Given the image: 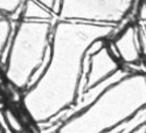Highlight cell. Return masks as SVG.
<instances>
[{
	"label": "cell",
	"mask_w": 146,
	"mask_h": 133,
	"mask_svg": "<svg viewBox=\"0 0 146 133\" xmlns=\"http://www.w3.org/2000/svg\"><path fill=\"white\" fill-rule=\"evenodd\" d=\"M117 27L57 19L52 38V55L43 75L22 96V105L39 128L62 123L77 102L86 52L97 39H111Z\"/></svg>",
	"instance_id": "obj_1"
},
{
	"label": "cell",
	"mask_w": 146,
	"mask_h": 133,
	"mask_svg": "<svg viewBox=\"0 0 146 133\" xmlns=\"http://www.w3.org/2000/svg\"><path fill=\"white\" fill-rule=\"evenodd\" d=\"M146 105V72L129 71L92 103L71 114L58 133H109Z\"/></svg>",
	"instance_id": "obj_2"
},
{
	"label": "cell",
	"mask_w": 146,
	"mask_h": 133,
	"mask_svg": "<svg viewBox=\"0 0 146 133\" xmlns=\"http://www.w3.org/2000/svg\"><path fill=\"white\" fill-rule=\"evenodd\" d=\"M54 23L50 21L20 20L14 29L5 74L19 90H27L38 82L50 61Z\"/></svg>",
	"instance_id": "obj_3"
},
{
	"label": "cell",
	"mask_w": 146,
	"mask_h": 133,
	"mask_svg": "<svg viewBox=\"0 0 146 133\" xmlns=\"http://www.w3.org/2000/svg\"><path fill=\"white\" fill-rule=\"evenodd\" d=\"M136 0H62L57 19L119 27Z\"/></svg>",
	"instance_id": "obj_4"
},
{
	"label": "cell",
	"mask_w": 146,
	"mask_h": 133,
	"mask_svg": "<svg viewBox=\"0 0 146 133\" xmlns=\"http://www.w3.org/2000/svg\"><path fill=\"white\" fill-rule=\"evenodd\" d=\"M121 68H123V63L119 62L118 60H116L109 53L106 48V43H105V46L102 47L98 52L90 55L89 70L87 74V82H86L84 91L96 85L97 83L111 77Z\"/></svg>",
	"instance_id": "obj_5"
},
{
	"label": "cell",
	"mask_w": 146,
	"mask_h": 133,
	"mask_svg": "<svg viewBox=\"0 0 146 133\" xmlns=\"http://www.w3.org/2000/svg\"><path fill=\"white\" fill-rule=\"evenodd\" d=\"M111 39L119 52L120 61L123 66L135 64L141 61L143 52L139 40V26L126 25L119 33H116Z\"/></svg>",
	"instance_id": "obj_6"
},
{
	"label": "cell",
	"mask_w": 146,
	"mask_h": 133,
	"mask_svg": "<svg viewBox=\"0 0 146 133\" xmlns=\"http://www.w3.org/2000/svg\"><path fill=\"white\" fill-rule=\"evenodd\" d=\"M22 19L33 20V21L55 22L57 20V15L53 11L46 8L39 1H36V0H25L23 9H22Z\"/></svg>",
	"instance_id": "obj_7"
},
{
	"label": "cell",
	"mask_w": 146,
	"mask_h": 133,
	"mask_svg": "<svg viewBox=\"0 0 146 133\" xmlns=\"http://www.w3.org/2000/svg\"><path fill=\"white\" fill-rule=\"evenodd\" d=\"M17 23L18 22L12 21L8 17L0 14V62L1 64H5L7 60Z\"/></svg>",
	"instance_id": "obj_8"
},
{
	"label": "cell",
	"mask_w": 146,
	"mask_h": 133,
	"mask_svg": "<svg viewBox=\"0 0 146 133\" xmlns=\"http://www.w3.org/2000/svg\"><path fill=\"white\" fill-rule=\"evenodd\" d=\"M146 124V105L141 107L140 110H138L132 117H130L127 120H125L124 123H121L118 125L116 128L111 131V133H127V132H135L140 125Z\"/></svg>",
	"instance_id": "obj_9"
},
{
	"label": "cell",
	"mask_w": 146,
	"mask_h": 133,
	"mask_svg": "<svg viewBox=\"0 0 146 133\" xmlns=\"http://www.w3.org/2000/svg\"><path fill=\"white\" fill-rule=\"evenodd\" d=\"M25 0H0V14L11 17L23 7Z\"/></svg>",
	"instance_id": "obj_10"
},
{
	"label": "cell",
	"mask_w": 146,
	"mask_h": 133,
	"mask_svg": "<svg viewBox=\"0 0 146 133\" xmlns=\"http://www.w3.org/2000/svg\"><path fill=\"white\" fill-rule=\"evenodd\" d=\"M4 112L6 116V120L7 124L11 128V132H15V133H20V132H25V125L22 124L21 119L18 117L17 113H14L13 110L11 109H4Z\"/></svg>",
	"instance_id": "obj_11"
},
{
	"label": "cell",
	"mask_w": 146,
	"mask_h": 133,
	"mask_svg": "<svg viewBox=\"0 0 146 133\" xmlns=\"http://www.w3.org/2000/svg\"><path fill=\"white\" fill-rule=\"evenodd\" d=\"M139 40H140V47L143 56H146V32L144 30L143 26L139 27Z\"/></svg>",
	"instance_id": "obj_12"
},
{
	"label": "cell",
	"mask_w": 146,
	"mask_h": 133,
	"mask_svg": "<svg viewBox=\"0 0 146 133\" xmlns=\"http://www.w3.org/2000/svg\"><path fill=\"white\" fill-rule=\"evenodd\" d=\"M0 128H1L3 132H7V133H12L11 128L7 124V120H6V116L4 110H0Z\"/></svg>",
	"instance_id": "obj_13"
},
{
	"label": "cell",
	"mask_w": 146,
	"mask_h": 133,
	"mask_svg": "<svg viewBox=\"0 0 146 133\" xmlns=\"http://www.w3.org/2000/svg\"><path fill=\"white\" fill-rule=\"evenodd\" d=\"M138 19L141 22H146V0H143L138 8Z\"/></svg>",
	"instance_id": "obj_14"
},
{
	"label": "cell",
	"mask_w": 146,
	"mask_h": 133,
	"mask_svg": "<svg viewBox=\"0 0 146 133\" xmlns=\"http://www.w3.org/2000/svg\"><path fill=\"white\" fill-rule=\"evenodd\" d=\"M141 26H143V28H144V30L146 32V22H144V23H143V25H141Z\"/></svg>",
	"instance_id": "obj_15"
},
{
	"label": "cell",
	"mask_w": 146,
	"mask_h": 133,
	"mask_svg": "<svg viewBox=\"0 0 146 133\" xmlns=\"http://www.w3.org/2000/svg\"><path fill=\"white\" fill-rule=\"evenodd\" d=\"M0 133H3V131H1V128H0Z\"/></svg>",
	"instance_id": "obj_16"
}]
</instances>
